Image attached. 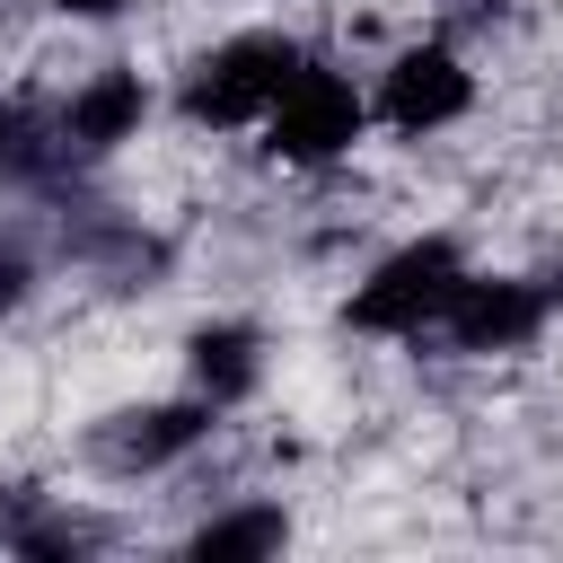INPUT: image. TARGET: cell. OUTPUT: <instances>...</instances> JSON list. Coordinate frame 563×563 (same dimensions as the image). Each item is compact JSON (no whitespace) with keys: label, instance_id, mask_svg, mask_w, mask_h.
<instances>
[{"label":"cell","instance_id":"1","mask_svg":"<svg viewBox=\"0 0 563 563\" xmlns=\"http://www.w3.org/2000/svg\"><path fill=\"white\" fill-rule=\"evenodd\" d=\"M457 282H466L457 246H449V238H413V246H396V255L352 290L343 325H361V334H422V325L449 317Z\"/></svg>","mask_w":563,"mask_h":563},{"label":"cell","instance_id":"2","mask_svg":"<svg viewBox=\"0 0 563 563\" xmlns=\"http://www.w3.org/2000/svg\"><path fill=\"white\" fill-rule=\"evenodd\" d=\"M299 44L290 35H229L220 53H202L194 62V79H185V114L194 123H255V114H273V97L299 79Z\"/></svg>","mask_w":563,"mask_h":563},{"label":"cell","instance_id":"3","mask_svg":"<svg viewBox=\"0 0 563 563\" xmlns=\"http://www.w3.org/2000/svg\"><path fill=\"white\" fill-rule=\"evenodd\" d=\"M264 132H273V150H282L290 167H325V158H343V150L361 141V97H352V79H343V70L299 62V79L273 97Z\"/></svg>","mask_w":563,"mask_h":563},{"label":"cell","instance_id":"4","mask_svg":"<svg viewBox=\"0 0 563 563\" xmlns=\"http://www.w3.org/2000/svg\"><path fill=\"white\" fill-rule=\"evenodd\" d=\"M537 325H545V290L537 282H475V273L457 282V299L440 317V334L457 352H519Z\"/></svg>","mask_w":563,"mask_h":563},{"label":"cell","instance_id":"5","mask_svg":"<svg viewBox=\"0 0 563 563\" xmlns=\"http://www.w3.org/2000/svg\"><path fill=\"white\" fill-rule=\"evenodd\" d=\"M466 70H457V53H440V44H422V53H396V70H387V88H378V114L396 123V132H440V123H457L466 114Z\"/></svg>","mask_w":563,"mask_h":563},{"label":"cell","instance_id":"6","mask_svg":"<svg viewBox=\"0 0 563 563\" xmlns=\"http://www.w3.org/2000/svg\"><path fill=\"white\" fill-rule=\"evenodd\" d=\"M141 114H150V88H141V70H97V79H88V88L62 106V150L97 158V150L132 141V132H141Z\"/></svg>","mask_w":563,"mask_h":563},{"label":"cell","instance_id":"7","mask_svg":"<svg viewBox=\"0 0 563 563\" xmlns=\"http://www.w3.org/2000/svg\"><path fill=\"white\" fill-rule=\"evenodd\" d=\"M211 431V396L202 405H150V413H123L114 431H106V457L132 475V466H167L176 449H194Z\"/></svg>","mask_w":563,"mask_h":563},{"label":"cell","instance_id":"8","mask_svg":"<svg viewBox=\"0 0 563 563\" xmlns=\"http://www.w3.org/2000/svg\"><path fill=\"white\" fill-rule=\"evenodd\" d=\"M194 378H202L211 405H238L255 387V334L246 325H202L194 334Z\"/></svg>","mask_w":563,"mask_h":563},{"label":"cell","instance_id":"9","mask_svg":"<svg viewBox=\"0 0 563 563\" xmlns=\"http://www.w3.org/2000/svg\"><path fill=\"white\" fill-rule=\"evenodd\" d=\"M282 545V510H238V519H211L202 537H194V554L202 563H229V554H273Z\"/></svg>","mask_w":563,"mask_h":563},{"label":"cell","instance_id":"10","mask_svg":"<svg viewBox=\"0 0 563 563\" xmlns=\"http://www.w3.org/2000/svg\"><path fill=\"white\" fill-rule=\"evenodd\" d=\"M18 299H26V255L0 246V308H18Z\"/></svg>","mask_w":563,"mask_h":563},{"label":"cell","instance_id":"11","mask_svg":"<svg viewBox=\"0 0 563 563\" xmlns=\"http://www.w3.org/2000/svg\"><path fill=\"white\" fill-rule=\"evenodd\" d=\"M70 18H114V9H132V0H62Z\"/></svg>","mask_w":563,"mask_h":563},{"label":"cell","instance_id":"12","mask_svg":"<svg viewBox=\"0 0 563 563\" xmlns=\"http://www.w3.org/2000/svg\"><path fill=\"white\" fill-rule=\"evenodd\" d=\"M9 132H18V114H9V106H0V158H9Z\"/></svg>","mask_w":563,"mask_h":563}]
</instances>
